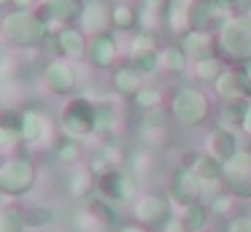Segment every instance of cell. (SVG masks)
I'll return each mask as SVG.
<instances>
[{
    "mask_svg": "<svg viewBox=\"0 0 251 232\" xmlns=\"http://www.w3.org/2000/svg\"><path fill=\"white\" fill-rule=\"evenodd\" d=\"M219 54L235 65L251 59V16L232 14L219 30Z\"/></svg>",
    "mask_w": 251,
    "mask_h": 232,
    "instance_id": "1",
    "label": "cell"
},
{
    "mask_svg": "<svg viewBox=\"0 0 251 232\" xmlns=\"http://www.w3.org/2000/svg\"><path fill=\"white\" fill-rule=\"evenodd\" d=\"M170 116L184 127H200L211 116V100L200 86H178L170 97Z\"/></svg>",
    "mask_w": 251,
    "mask_h": 232,
    "instance_id": "2",
    "label": "cell"
},
{
    "mask_svg": "<svg viewBox=\"0 0 251 232\" xmlns=\"http://www.w3.org/2000/svg\"><path fill=\"white\" fill-rule=\"evenodd\" d=\"M60 124L68 138H73V140L87 138V135H92L98 129V105H92L89 97H73L62 108Z\"/></svg>",
    "mask_w": 251,
    "mask_h": 232,
    "instance_id": "3",
    "label": "cell"
},
{
    "mask_svg": "<svg viewBox=\"0 0 251 232\" xmlns=\"http://www.w3.org/2000/svg\"><path fill=\"white\" fill-rule=\"evenodd\" d=\"M232 16V11L222 0H189L186 5V19L189 30H202V32H216L224 27V22Z\"/></svg>",
    "mask_w": 251,
    "mask_h": 232,
    "instance_id": "4",
    "label": "cell"
},
{
    "mask_svg": "<svg viewBox=\"0 0 251 232\" xmlns=\"http://www.w3.org/2000/svg\"><path fill=\"white\" fill-rule=\"evenodd\" d=\"M222 189L235 200H251V151H238L224 162Z\"/></svg>",
    "mask_w": 251,
    "mask_h": 232,
    "instance_id": "5",
    "label": "cell"
},
{
    "mask_svg": "<svg viewBox=\"0 0 251 232\" xmlns=\"http://www.w3.org/2000/svg\"><path fill=\"white\" fill-rule=\"evenodd\" d=\"M202 192H205V183L200 181V176H197L192 167L178 165L173 173H170V178H168V197H170V203H176L178 208H186V205L202 200Z\"/></svg>",
    "mask_w": 251,
    "mask_h": 232,
    "instance_id": "6",
    "label": "cell"
},
{
    "mask_svg": "<svg viewBox=\"0 0 251 232\" xmlns=\"http://www.w3.org/2000/svg\"><path fill=\"white\" fill-rule=\"evenodd\" d=\"M35 181V165L25 156H11L0 165V192L25 194Z\"/></svg>",
    "mask_w": 251,
    "mask_h": 232,
    "instance_id": "7",
    "label": "cell"
},
{
    "mask_svg": "<svg viewBox=\"0 0 251 232\" xmlns=\"http://www.w3.org/2000/svg\"><path fill=\"white\" fill-rule=\"evenodd\" d=\"M6 32L17 46H35L44 41L46 25L38 14H27V11H17L6 19Z\"/></svg>",
    "mask_w": 251,
    "mask_h": 232,
    "instance_id": "8",
    "label": "cell"
},
{
    "mask_svg": "<svg viewBox=\"0 0 251 232\" xmlns=\"http://www.w3.org/2000/svg\"><path fill=\"white\" fill-rule=\"evenodd\" d=\"M178 46L184 49V54L197 62V59L219 57V38L216 32H202V30H186L184 35H178Z\"/></svg>",
    "mask_w": 251,
    "mask_h": 232,
    "instance_id": "9",
    "label": "cell"
},
{
    "mask_svg": "<svg viewBox=\"0 0 251 232\" xmlns=\"http://www.w3.org/2000/svg\"><path fill=\"white\" fill-rule=\"evenodd\" d=\"M170 216H173V210H170L168 197H162V194H146V197H141L135 203L138 224H146V227H151V230L154 227H165Z\"/></svg>",
    "mask_w": 251,
    "mask_h": 232,
    "instance_id": "10",
    "label": "cell"
},
{
    "mask_svg": "<svg viewBox=\"0 0 251 232\" xmlns=\"http://www.w3.org/2000/svg\"><path fill=\"white\" fill-rule=\"evenodd\" d=\"M84 5L81 0H46L44 5H41V19H44V25H57L62 30V27H71L73 22L81 16Z\"/></svg>",
    "mask_w": 251,
    "mask_h": 232,
    "instance_id": "11",
    "label": "cell"
},
{
    "mask_svg": "<svg viewBox=\"0 0 251 232\" xmlns=\"http://www.w3.org/2000/svg\"><path fill=\"white\" fill-rule=\"evenodd\" d=\"M78 22H81V30L89 32V35H105L108 30H114V22H111V5L103 3V0H89L87 5H84L81 16H78Z\"/></svg>",
    "mask_w": 251,
    "mask_h": 232,
    "instance_id": "12",
    "label": "cell"
},
{
    "mask_svg": "<svg viewBox=\"0 0 251 232\" xmlns=\"http://www.w3.org/2000/svg\"><path fill=\"white\" fill-rule=\"evenodd\" d=\"M213 89H216V95L222 97V103L227 100H249L251 97V89L249 84H246L243 73H240L238 68H227L222 76H219V81L213 84Z\"/></svg>",
    "mask_w": 251,
    "mask_h": 232,
    "instance_id": "13",
    "label": "cell"
},
{
    "mask_svg": "<svg viewBox=\"0 0 251 232\" xmlns=\"http://www.w3.org/2000/svg\"><path fill=\"white\" fill-rule=\"evenodd\" d=\"M46 84H49L51 92L57 95H68V92L76 86V68H73L71 59L60 57L46 68Z\"/></svg>",
    "mask_w": 251,
    "mask_h": 232,
    "instance_id": "14",
    "label": "cell"
},
{
    "mask_svg": "<svg viewBox=\"0 0 251 232\" xmlns=\"http://www.w3.org/2000/svg\"><path fill=\"white\" fill-rule=\"evenodd\" d=\"M57 52H60L65 59L76 62V59L87 57L89 41H87V35H84L81 30H76V27H62V30L57 32Z\"/></svg>",
    "mask_w": 251,
    "mask_h": 232,
    "instance_id": "15",
    "label": "cell"
},
{
    "mask_svg": "<svg viewBox=\"0 0 251 232\" xmlns=\"http://www.w3.org/2000/svg\"><path fill=\"white\" fill-rule=\"evenodd\" d=\"M98 189L103 192V197L114 200V203H122L132 194V181L125 176L122 170H108L103 176H98Z\"/></svg>",
    "mask_w": 251,
    "mask_h": 232,
    "instance_id": "16",
    "label": "cell"
},
{
    "mask_svg": "<svg viewBox=\"0 0 251 232\" xmlns=\"http://www.w3.org/2000/svg\"><path fill=\"white\" fill-rule=\"evenodd\" d=\"M89 62L95 65V68H114L116 57H119V49H116V41L111 32H105V35H95L92 41H89V52H87Z\"/></svg>",
    "mask_w": 251,
    "mask_h": 232,
    "instance_id": "17",
    "label": "cell"
},
{
    "mask_svg": "<svg viewBox=\"0 0 251 232\" xmlns=\"http://www.w3.org/2000/svg\"><path fill=\"white\" fill-rule=\"evenodd\" d=\"M111 84H114V92L116 95H122V97H135L138 95V89L143 86V73L141 70H135L130 62L127 65H122V68H116L114 70V78H111Z\"/></svg>",
    "mask_w": 251,
    "mask_h": 232,
    "instance_id": "18",
    "label": "cell"
},
{
    "mask_svg": "<svg viewBox=\"0 0 251 232\" xmlns=\"http://www.w3.org/2000/svg\"><path fill=\"white\" fill-rule=\"evenodd\" d=\"M238 151L240 149H238V135L235 132L222 129V127H216L211 132V138H208V154H213L216 159L227 162V159H232Z\"/></svg>",
    "mask_w": 251,
    "mask_h": 232,
    "instance_id": "19",
    "label": "cell"
},
{
    "mask_svg": "<svg viewBox=\"0 0 251 232\" xmlns=\"http://www.w3.org/2000/svg\"><path fill=\"white\" fill-rule=\"evenodd\" d=\"M243 116H246V100H227L219 108L216 127L229 129V132H240L243 129Z\"/></svg>",
    "mask_w": 251,
    "mask_h": 232,
    "instance_id": "20",
    "label": "cell"
},
{
    "mask_svg": "<svg viewBox=\"0 0 251 232\" xmlns=\"http://www.w3.org/2000/svg\"><path fill=\"white\" fill-rule=\"evenodd\" d=\"M192 170L200 176V181L205 183V186H213V183H222V170H224V162L216 159L213 154H208V151H200V156H197L195 167Z\"/></svg>",
    "mask_w": 251,
    "mask_h": 232,
    "instance_id": "21",
    "label": "cell"
},
{
    "mask_svg": "<svg viewBox=\"0 0 251 232\" xmlns=\"http://www.w3.org/2000/svg\"><path fill=\"white\" fill-rule=\"evenodd\" d=\"M159 68L168 70L170 76H181L189 68V57L184 54V49L178 43H170V46L159 49Z\"/></svg>",
    "mask_w": 251,
    "mask_h": 232,
    "instance_id": "22",
    "label": "cell"
},
{
    "mask_svg": "<svg viewBox=\"0 0 251 232\" xmlns=\"http://www.w3.org/2000/svg\"><path fill=\"white\" fill-rule=\"evenodd\" d=\"M224 70H227V65H224L222 54H219V57H208V59L192 62V76H195L200 84H216Z\"/></svg>",
    "mask_w": 251,
    "mask_h": 232,
    "instance_id": "23",
    "label": "cell"
},
{
    "mask_svg": "<svg viewBox=\"0 0 251 232\" xmlns=\"http://www.w3.org/2000/svg\"><path fill=\"white\" fill-rule=\"evenodd\" d=\"M181 221H184V227L189 232H202L208 227V219H211V210H208V203H202V200H197V203L186 205V208H181Z\"/></svg>",
    "mask_w": 251,
    "mask_h": 232,
    "instance_id": "24",
    "label": "cell"
},
{
    "mask_svg": "<svg viewBox=\"0 0 251 232\" xmlns=\"http://www.w3.org/2000/svg\"><path fill=\"white\" fill-rule=\"evenodd\" d=\"M111 22H114V30H135L141 25V11L132 3H116L111 5Z\"/></svg>",
    "mask_w": 251,
    "mask_h": 232,
    "instance_id": "25",
    "label": "cell"
},
{
    "mask_svg": "<svg viewBox=\"0 0 251 232\" xmlns=\"http://www.w3.org/2000/svg\"><path fill=\"white\" fill-rule=\"evenodd\" d=\"M159 52L157 49V35L154 32H146V30H138L130 41V59L132 57H143V54H154Z\"/></svg>",
    "mask_w": 251,
    "mask_h": 232,
    "instance_id": "26",
    "label": "cell"
},
{
    "mask_svg": "<svg viewBox=\"0 0 251 232\" xmlns=\"http://www.w3.org/2000/svg\"><path fill=\"white\" fill-rule=\"evenodd\" d=\"M132 103H135V108H141V111H151V108H159V103H162V92L154 89V86H141L138 95L132 97Z\"/></svg>",
    "mask_w": 251,
    "mask_h": 232,
    "instance_id": "27",
    "label": "cell"
},
{
    "mask_svg": "<svg viewBox=\"0 0 251 232\" xmlns=\"http://www.w3.org/2000/svg\"><path fill=\"white\" fill-rule=\"evenodd\" d=\"M168 124V113L162 108H151V111H143L141 116V127L149 129V132H157V129H165Z\"/></svg>",
    "mask_w": 251,
    "mask_h": 232,
    "instance_id": "28",
    "label": "cell"
},
{
    "mask_svg": "<svg viewBox=\"0 0 251 232\" xmlns=\"http://www.w3.org/2000/svg\"><path fill=\"white\" fill-rule=\"evenodd\" d=\"M232 205H235V197H232V194L219 192V194H213V197H211L208 210H211V216H224V213H229V210H232Z\"/></svg>",
    "mask_w": 251,
    "mask_h": 232,
    "instance_id": "29",
    "label": "cell"
},
{
    "mask_svg": "<svg viewBox=\"0 0 251 232\" xmlns=\"http://www.w3.org/2000/svg\"><path fill=\"white\" fill-rule=\"evenodd\" d=\"M60 159L62 162H78L81 159V143L73 138H68L65 143L60 146Z\"/></svg>",
    "mask_w": 251,
    "mask_h": 232,
    "instance_id": "30",
    "label": "cell"
},
{
    "mask_svg": "<svg viewBox=\"0 0 251 232\" xmlns=\"http://www.w3.org/2000/svg\"><path fill=\"white\" fill-rule=\"evenodd\" d=\"M227 232H251V216H235L227 224Z\"/></svg>",
    "mask_w": 251,
    "mask_h": 232,
    "instance_id": "31",
    "label": "cell"
},
{
    "mask_svg": "<svg viewBox=\"0 0 251 232\" xmlns=\"http://www.w3.org/2000/svg\"><path fill=\"white\" fill-rule=\"evenodd\" d=\"M151 165L154 162H151V154H149V151H138V154L132 156V167H135L138 173H146Z\"/></svg>",
    "mask_w": 251,
    "mask_h": 232,
    "instance_id": "32",
    "label": "cell"
},
{
    "mask_svg": "<svg viewBox=\"0 0 251 232\" xmlns=\"http://www.w3.org/2000/svg\"><path fill=\"white\" fill-rule=\"evenodd\" d=\"M162 232H189V230L184 227V221H181L178 216H170V219H168V224L162 227Z\"/></svg>",
    "mask_w": 251,
    "mask_h": 232,
    "instance_id": "33",
    "label": "cell"
},
{
    "mask_svg": "<svg viewBox=\"0 0 251 232\" xmlns=\"http://www.w3.org/2000/svg\"><path fill=\"white\" fill-rule=\"evenodd\" d=\"M240 132L246 135V138H251V100H246V116H243V129Z\"/></svg>",
    "mask_w": 251,
    "mask_h": 232,
    "instance_id": "34",
    "label": "cell"
},
{
    "mask_svg": "<svg viewBox=\"0 0 251 232\" xmlns=\"http://www.w3.org/2000/svg\"><path fill=\"white\" fill-rule=\"evenodd\" d=\"M119 232H154V230L146 224H127V227H119Z\"/></svg>",
    "mask_w": 251,
    "mask_h": 232,
    "instance_id": "35",
    "label": "cell"
}]
</instances>
